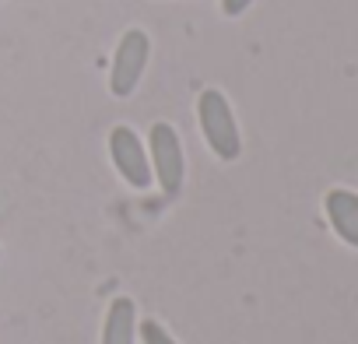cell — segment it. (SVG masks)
I'll return each mask as SVG.
<instances>
[{
    "label": "cell",
    "mask_w": 358,
    "mask_h": 344,
    "mask_svg": "<svg viewBox=\"0 0 358 344\" xmlns=\"http://www.w3.org/2000/svg\"><path fill=\"white\" fill-rule=\"evenodd\" d=\"M148 53H151L148 32H141V29L123 32V39L113 53V67H109V92L116 99H127V95L137 92V85L144 78V67H148Z\"/></svg>",
    "instance_id": "2"
},
{
    "label": "cell",
    "mask_w": 358,
    "mask_h": 344,
    "mask_svg": "<svg viewBox=\"0 0 358 344\" xmlns=\"http://www.w3.org/2000/svg\"><path fill=\"white\" fill-rule=\"evenodd\" d=\"M197 120H201V130H204L208 148H211L222 162H236L239 151H243V137H239L232 106H229V99H225L218 88L201 92V99H197Z\"/></svg>",
    "instance_id": "1"
},
{
    "label": "cell",
    "mask_w": 358,
    "mask_h": 344,
    "mask_svg": "<svg viewBox=\"0 0 358 344\" xmlns=\"http://www.w3.org/2000/svg\"><path fill=\"white\" fill-rule=\"evenodd\" d=\"M141 341H144V344H179L158 320H144V323H141Z\"/></svg>",
    "instance_id": "7"
},
{
    "label": "cell",
    "mask_w": 358,
    "mask_h": 344,
    "mask_svg": "<svg viewBox=\"0 0 358 344\" xmlns=\"http://www.w3.org/2000/svg\"><path fill=\"white\" fill-rule=\"evenodd\" d=\"M250 4H253V0H222V11L229 18H239L243 11H250Z\"/></svg>",
    "instance_id": "8"
},
{
    "label": "cell",
    "mask_w": 358,
    "mask_h": 344,
    "mask_svg": "<svg viewBox=\"0 0 358 344\" xmlns=\"http://www.w3.org/2000/svg\"><path fill=\"white\" fill-rule=\"evenodd\" d=\"M134 334H137V306H134V299L120 295L106 309L102 344H134Z\"/></svg>",
    "instance_id": "6"
},
{
    "label": "cell",
    "mask_w": 358,
    "mask_h": 344,
    "mask_svg": "<svg viewBox=\"0 0 358 344\" xmlns=\"http://www.w3.org/2000/svg\"><path fill=\"white\" fill-rule=\"evenodd\" d=\"M109 158L116 165V172L134 187V190H144L151 187V158L141 144V137L130 130V127H113L109 130Z\"/></svg>",
    "instance_id": "4"
},
{
    "label": "cell",
    "mask_w": 358,
    "mask_h": 344,
    "mask_svg": "<svg viewBox=\"0 0 358 344\" xmlns=\"http://www.w3.org/2000/svg\"><path fill=\"white\" fill-rule=\"evenodd\" d=\"M151 172L158 176V187L176 197L183 190V176H187V162H183V144L172 123H155L151 127Z\"/></svg>",
    "instance_id": "3"
},
{
    "label": "cell",
    "mask_w": 358,
    "mask_h": 344,
    "mask_svg": "<svg viewBox=\"0 0 358 344\" xmlns=\"http://www.w3.org/2000/svg\"><path fill=\"white\" fill-rule=\"evenodd\" d=\"M323 208H327V218H330L334 232L348 246L358 250V194H351V190H330L327 201H323Z\"/></svg>",
    "instance_id": "5"
}]
</instances>
